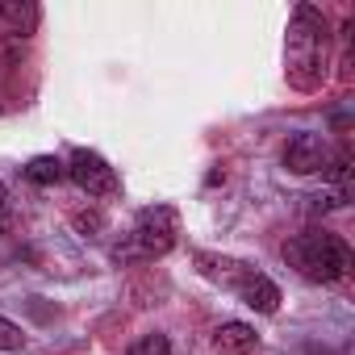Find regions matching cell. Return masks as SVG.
Wrapping results in <instances>:
<instances>
[{
	"mask_svg": "<svg viewBox=\"0 0 355 355\" xmlns=\"http://www.w3.org/2000/svg\"><path fill=\"white\" fill-rule=\"evenodd\" d=\"M330 76V21L313 5H297L284 30V80L297 92H318Z\"/></svg>",
	"mask_w": 355,
	"mask_h": 355,
	"instance_id": "6da1fadb",
	"label": "cell"
},
{
	"mask_svg": "<svg viewBox=\"0 0 355 355\" xmlns=\"http://www.w3.org/2000/svg\"><path fill=\"white\" fill-rule=\"evenodd\" d=\"M284 259L297 276L313 284H334L351 272V247L330 230H301L284 243Z\"/></svg>",
	"mask_w": 355,
	"mask_h": 355,
	"instance_id": "7a4b0ae2",
	"label": "cell"
},
{
	"mask_svg": "<svg viewBox=\"0 0 355 355\" xmlns=\"http://www.w3.org/2000/svg\"><path fill=\"white\" fill-rule=\"evenodd\" d=\"M180 239V214L171 205H150L134 218V230L125 239V247H117V259H159L175 247Z\"/></svg>",
	"mask_w": 355,
	"mask_h": 355,
	"instance_id": "3957f363",
	"label": "cell"
},
{
	"mask_svg": "<svg viewBox=\"0 0 355 355\" xmlns=\"http://www.w3.org/2000/svg\"><path fill=\"white\" fill-rule=\"evenodd\" d=\"M67 175L76 180V189L80 193H88V197H117V171L109 167V159L105 155H96V150H88V146H80V150H71V159H67Z\"/></svg>",
	"mask_w": 355,
	"mask_h": 355,
	"instance_id": "277c9868",
	"label": "cell"
},
{
	"mask_svg": "<svg viewBox=\"0 0 355 355\" xmlns=\"http://www.w3.org/2000/svg\"><path fill=\"white\" fill-rule=\"evenodd\" d=\"M326 163H330V146H326L322 134H293L288 138L284 167L293 175H318V171H326Z\"/></svg>",
	"mask_w": 355,
	"mask_h": 355,
	"instance_id": "5b68a950",
	"label": "cell"
},
{
	"mask_svg": "<svg viewBox=\"0 0 355 355\" xmlns=\"http://www.w3.org/2000/svg\"><path fill=\"white\" fill-rule=\"evenodd\" d=\"M197 272L205 276V280H214V284H222V288H239L255 268L251 263H243V259H230V255H214V251H201L197 255Z\"/></svg>",
	"mask_w": 355,
	"mask_h": 355,
	"instance_id": "8992f818",
	"label": "cell"
},
{
	"mask_svg": "<svg viewBox=\"0 0 355 355\" xmlns=\"http://www.w3.org/2000/svg\"><path fill=\"white\" fill-rule=\"evenodd\" d=\"M234 293H239V301H243L247 309H255V313H276V309H280V288H276V280H268L263 272H251Z\"/></svg>",
	"mask_w": 355,
	"mask_h": 355,
	"instance_id": "52a82bcc",
	"label": "cell"
},
{
	"mask_svg": "<svg viewBox=\"0 0 355 355\" xmlns=\"http://www.w3.org/2000/svg\"><path fill=\"white\" fill-rule=\"evenodd\" d=\"M214 347H218V355H255L259 351V334L247 322H222L214 330Z\"/></svg>",
	"mask_w": 355,
	"mask_h": 355,
	"instance_id": "ba28073f",
	"label": "cell"
},
{
	"mask_svg": "<svg viewBox=\"0 0 355 355\" xmlns=\"http://www.w3.org/2000/svg\"><path fill=\"white\" fill-rule=\"evenodd\" d=\"M21 175H26L30 184H38V189H55V184L67 180V163L55 159V155H34V159L21 167Z\"/></svg>",
	"mask_w": 355,
	"mask_h": 355,
	"instance_id": "9c48e42d",
	"label": "cell"
},
{
	"mask_svg": "<svg viewBox=\"0 0 355 355\" xmlns=\"http://www.w3.org/2000/svg\"><path fill=\"white\" fill-rule=\"evenodd\" d=\"M38 9L21 0H0V34H34Z\"/></svg>",
	"mask_w": 355,
	"mask_h": 355,
	"instance_id": "30bf717a",
	"label": "cell"
},
{
	"mask_svg": "<svg viewBox=\"0 0 355 355\" xmlns=\"http://www.w3.org/2000/svg\"><path fill=\"white\" fill-rule=\"evenodd\" d=\"M125 355H171V343H167L163 334H142Z\"/></svg>",
	"mask_w": 355,
	"mask_h": 355,
	"instance_id": "8fae6325",
	"label": "cell"
},
{
	"mask_svg": "<svg viewBox=\"0 0 355 355\" xmlns=\"http://www.w3.org/2000/svg\"><path fill=\"white\" fill-rule=\"evenodd\" d=\"M322 175H330V180L347 193V175H351V155L347 150H338V155H330V163H326V171Z\"/></svg>",
	"mask_w": 355,
	"mask_h": 355,
	"instance_id": "7c38bea8",
	"label": "cell"
},
{
	"mask_svg": "<svg viewBox=\"0 0 355 355\" xmlns=\"http://www.w3.org/2000/svg\"><path fill=\"white\" fill-rule=\"evenodd\" d=\"M21 347H26L21 326H17V322H9V318H0V351H21Z\"/></svg>",
	"mask_w": 355,
	"mask_h": 355,
	"instance_id": "4fadbf2b",
	"label": "cell"
},
{
	"mask_svg": "<svg viewBox=\"0 0 355 355\" xmlns=\"http://www.w3.org/2000/svg\"><path fill=\"white\" fill-rule=\"evenodd\" d=\"M76 226L88 234V230H101V226H105V218H101L96 209H92V214H76Z\"/></svg>",
	"mask_w": 355,
	"mask_h": 355,
	"instance_id": "5bb4252c",
	"label": "cell"
},
{
	"mask_svg": "<svg viewBox=\"0 0 355 355\" xmlns=\"http://www.w3.org/2000/svg\"><path fill=\"white\" fill-rule=\"evenodd\" d=\"M5 201H9V193H5V184H0V209H5Z\"/></svg>",
	"mask_w": 355,
	"mask_h": 355,
	"instance_id": "9a60e30c",
	"label": "cell"
},
{
	"mask_svg": "<svg viewBox=\"0 0 355 355\" xmlns=\"http://www.w3.org/2000/svg\"><path fill=\"white\" fill-rule=\"evenodd\" d=\"M0 234H5V218H0Z\"/></svg>",
	"mask_w": 355,
	"mask_h": 355,
	"instance_id": "2e32d148",
	"label": "cell"
}]
</instances>
